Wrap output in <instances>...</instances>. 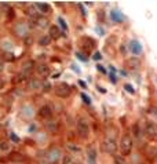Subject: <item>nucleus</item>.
Returning <instances> with one entry per match:
<instances>
[{"instance_id": "nucleus-1", "label": "nucleus", "mask_w": 157, "mask_h": 164, "mask_svg": "<svg viewBox=\"0 0 157 164\" xmlns=\"http://www.w3.org/2000/svg\"><path fill=\"white\" fill-rule=\"evenodd\" d=\"M118 145H120V150H121V153H123V156H127V154H130L131 150H132V145H134L132 138L128 134H124L123 137H121Z\"/></svg>"}, {"instance_id": "nucleus-2", "label": "nucleus", "mask_w": 157, "mask_h": 164, "mask_svg": "<svg viewBox=\"0 0 157 164\" xmlns=\"http://www.w3.org/2000/svg\"><path fill=\"white\" fill-rule=\"evenodd\" d=\"M102 150L108 154H116V150H117V142L114 138L112 137H106L102 142Z\"/></svg>"}, {"instance_id": "nucleus-3", "label": "nucleus", "mask_w": 157, "mask_h": 164, "mask_svg": "<svg viewBox=\"0 0 157 164\" xmlns=\"http://www.w3.org/2000/svg\"><path fill=\"white\" fill-rule=\"evenodd\" d=\"M76 128H77V134L81 138H87L90 135V124L85 119L79 117L76 121Z\"/></svg>"}, {"instance_id": "nucleus-4", "label": "nucleus", "mask_w": 157, "mask_h": 164, "mask_svg": "<svg viewBox=\"0 0 157 164\" xmlns=\"http://www.w3.org/2000/svg\"><path fill=\"white\" fill-rule=\"evenodd\" d=\"M70 92H72V88H70V86L66 84V83H59V84H57V87H55V94H57V96H59V98H66V96L70 95Z\"/></svg>"}, {"instance_id": "nucleus-5", "label": "nucleus", "mask_w": 157, "mask_h": 164, "mask_svg": "<svg viewBox=\"0 0 157 164\" xmlns=\"http://www.w3.org/2000/svg\"><path fill=\"white\" fill-rule=\"evenodd\" d=\"M61 157H62V152H61L59 148H51L47 152V160L53 164L61 162Z\"/></svg>"}, {"instance_id": "nucleus-6", "label": "nucleus", "mask_w": 157, "mask_h": 164, "mask_svg": "<svg viewBox=\"0 0 157 164\" xmlns=\"http://www.w3.org/2000/svg\"><path fill=\"white\" fill-rule=\"evenodd\" d=\"M145 134H146V137L152 138V139L153 138H157V124L150 120L145 121Z\"/></svg>"}, {"instance_id": "nucleus-7", "label": "nucleus", "mask_w": 157, "mask_h": 164, "mask_svg": "<svg viewBox=\"0 0 157 164\" xmlns=\"http://www.w3.org/2000/svg\"><path fill=\"white\" fill-rule=\"evenodd\" d=\"M41 87H43V82L39 77H29V80H28V88L29 90L37 91V90H41Z\"/></svg>"}, {"instance_id": "nucleus-8", "label": "nucleus", "mask_w": 157, "mask_h": 164, "mask_svg": "<svg viewBox=\"0 0 157 164\" xmlns=\"http://www.w3.org/2000/svg\"><path fill=\"white\" fill-rule=\"evenodd\" d=\"M36 69V63H35V61H26V62H24V65H22V69H21V73H24L25 76L29 77L30 73L33 72V70Z\"/></svg>"}, {"instance_id": "nucleus-9", "label": "nucleus", "mask_w": 157, "mask_h": 164, "mask_svg": "<svg viewBox=\"0 0 157 164\" xmlns=\"http://www.w3.org/2000/svg\"><path fill=\"white\" fill-rule=\"evenodd\" d=\"M85 154H87V160L90 164H95L97 162V149H95L92 145L87 146V150H85Z\"/></svg>"}, {"instance_id": "nucleus-10", "label": "nucleus", "mask_w": 157, "mask_h": 164, "mask_svg": "<svg viewBox=\"0 0 157 164\" xmlns=\"http://www.w3.org/2000/svg\"><path fill=\"white\" fill-rule=\"evenodd\" d=\"M39 116H40V117H43V119H50L51 116H53V108H51L48 104L40 106V109H39Z\"/></svg>"}, {"instance_id": "nucleus-11", "label": "nucleus", "mask_w": 157, "mask_h": 164, "mask_svg": "<svg viewBox=\"0 0 157 164\" xmlns=\"http://www.w3.org/2000/svg\"><path fill=\"white\" fill-rule=\"evenodd\" d=\"M35 70H36L37 75L40 77H47L50 75V66L47 63H39V65H36V69Z\"/></svg>"}, {"instance_id": "nucleus-12", "label": "nucleus", "mask_w": 157, "mask_h": 164, "mask_svg": "<svg viewBox=\"0 0 157 164\" xmlns=\"http://www.w3.org/2000/svg\"><path fill=\"white\" fill-rule=\"evenodd\" d=\"M126 66L128 68V69H132V70L139 69V66H141L139 58H138V57H131V58H128V59L126 61Z\"/></svg>"}, {"instance_id": "nucleus-13", "label": "nucleus", "mask_w": 157, "mask_h": 164, "mask_svg": "<svg viewBox=\"0 0 157 164\" xmlns=\"http://www.w3.org/2000/svg\"><path fill=\"white\" fill-rule=\"evenodd\" d=\"M33 22L36 24V26L40 29H46V28H48V25H50L48 18L44 17V15H40V17H37L36 19H33Z\"/></svg>"}, {"instance_id": "nucleus-14", "label": "nucleus", "mask_w": 157, "mask_h": 164, "mask_svg": "<svg viewBox=\"0 0 157 164\" xmlns=\"http://www.w3.org/2000/svg\"><path fill=\"white\" fill-rule=\"evenodd\" d=\"M130 50L134 55H139V54H142V44H141L138 40H131L130 41Z\"/></svg>"}, {"instance_id": "nucleus-15", "label": "nucleus", "mask_w": 157, "mask_h": 164, "mask_svg": "<svg viewBox=\"0 0 157 164\" xmlns=\"http://www.w3.org/2000/svg\"><path fill=\"white\" fill-rule=\"evenodd\" d=\"M48 36H50L51 40H53V39H59L62 36V30H61L57 25H51L48 28Z\"/></svg>"}, {"instance_id": "nucleus-16", "label": "nucleus", "mask_w": 157, "mask_h": 164, "mask_svg": "<svg viewBox=\"0 0 157 164\" xmlns=\"http://www.w3.org/2000/svg\"><path fill=\"white\" fill-rule=\"evenodd\" d=\"M35 7H36V10L39 11V14H47V12L51 11L50 4H47V3H36Z\"/></svg>"}, {"instance_id": "nucleus-17", "label": "nucleus", "mask_w": 157, "mask_h": 164, "mask_svg": "<svg viewBox=\"0 0 157 164\" xmlns=\"http://www.w3.org/2000/svg\"><path fill=\"white\" fill-rule=\"evenodd\" d=\"M44 125H46V130L50 131L51 134H55L58 131V123L55 120H48Z\"/></svg>"}, {"instance_id": "nucleus-18", "label": "nucleus", "mask_w": 157, "mask_h": 164, "mask_svg": "<svg viewBox=\"0 0 157 164\" xmlns=\"http://www.w3.org/2000/svg\"><path fill=\"white\" fill-rule=\"evenodd\" d=\"M26 14L29 15V17L32 19H36L37 17H40V14H39V11L36 10V7H35V4H32V6H28V8H26Z\"/></svg>"}, {"instance_id": "nucleus-19", "label": "nucleus", "mask_w": 157, "mask_h": 164, "mask_svg": "<svg viewBox=\"0 0 157 164\" xmlns=\"http://www.w3.org/2000/svg\"><path fill=\"white\" fill-rule=\"evenodd\" d=\"M15 30H17L18 36H21V37H24L28 35V26L25 24H18L17 28H15Z\"/></svg>"}, {"instance_id": "nucleus-20", "label": "nucleus", "mask_w": 157, "mask_h": 164, "mask_svg": "<svg viewBox=\"0 0 157 164\" xmlns=\"http://www.w3.org/2000/svg\"><path fill=\"white\" fill-rule=\"evenodd\" d=\"M50 43H51V39H50L48 35H43V36L39 37V46L47 47V46H50Z\"/></svg>"}, {"instance_id": "nucleus-21", "label": "nucleus", "mask_w": 157, "mask_h": 164, "mask_svg": "<svg viewBox=\"0 0 157 164\" xmlns=\"http://www.w3.org/2000/svg\"><path fill=\"white\" fill-rule=\"evenodd\" d=\"M132 135L136 138V139H139L141 137H142V133H141V127H139V124L135 123L132 125Z\"/></svg>"}, {"instance_id": "nucleus-22", "label": "nucleus", "mask_w": 157, "mask_h": 164, "mask_svg": "<svg viewBox=\"0 0 157 164\" xmlns=\"http://www.w3.org/2000/svg\"><path fill=\"white\" fill-rule=\"evenodd\" d=\"M10 150V142H7V141H0V152L6 153Z\"/></svg>"}, {"instance_id": "nucleus-23", "label": "nucleus", "mask_w": 157, "mask_h": 164, "mask_svg": "<svg viewBox=\"0 0 157 164\" xmlns=\"http://www.w3.org/2000/svg\"><path fill=\"white\" fill-rule=\"evenodd\" d=\"M62 164H75V160L70 154H66V156L62 157Z\"/></svg>"}, {"instance_id": "nucleus-24", "label": "nucleus", "mask_w": 157, "mask_h": 164, "mask_svg": "<svg viewBox=\"0 0 157 164\" xmlns=\"http://www.w3.org/2000/svg\"><path fill=\"white\" fill-rule=\"evenodd\" d=\"M114 164H126V160H124V157L123 156H114Z\"/></svg>"}, {"instance_id": "nucleus-25", "label": "nucleus", "mask_w": 157, "mask_h": 164, "mask_svg": "<svg viewBox=\"0 0 157 164\" xmlns=\"http://www.w3.org/2000/svg\"><path fill=\"white\" fill-rule=\"evenodd\" d=\"M112 17H113L114 21H121V19H123V17L120 15V12L116 11V10H113V11H112Z\"/></svg>"}, {"instance_id": "nucleus-26", "label": "nucleus", "mask_w": 157, "mask_h": 164, "mask_svg": "<svg viewBox=\"0 0 157 164\" xmlns=\"http://www.w3.org/2000/svg\"><path fill=\"white\" fill-rule=\"evenodd\" d=\"M26 79H28V76H25L24 73H21V72L18 73L17 76H15V80H17L18 83H21V82H25V80H26Z\"/></svg>"}, {"instance_id": "nucleus-27", "label": "nucleus", "mask_w": 157, "mask_h": 164, "mask_svg": "<svg viewBox=\"0 0 157 164\" xmlns=\"http://www.w3.org/2000/svg\"><path fill=\"white\" fill-rule=\"evenodd\" d=\"M68 148H69V150H72V152H76V153L80 152V149H79V148H77V146H75V145H72V143L68 145Z\"/></svg>"}, {"instance_id": "nucleus-28", "label": "nucleus", "mask_w": 157, "mask_h": 164, "mask_svg": "<svg viewBox=\"0 0 157 164\" xmlns=\"http://www.w3.org/2000/svg\"><path fill=\"white\" fill-rule=\"evenodd\" d=\"M58 22H59V24H61V26H62L63 28V30H68V26H66V24H65V21H63V19L62 18H58Z\"/></svg>"}, {"instance_id": "nucleus-29", "label": "nucleus", "mask_w": 157, "mask_h": 164, "mask_svg": "<svg viewBox=\"0 0 157 164\" xmlns=\"http://www.w3.org/2000/svg\"><path fill=\"white\" fill-rule=\"evenodd\" d=\"M41 88L44 90V91H50L51 90V84H48V83H43V87Z\"/></svg>"}, {"instance_id": "nucleus-30", "label": "nucleus", "mask_w": 157, "mask_h": 164, "mask_svg": "<svg viewBox=\"0 0 157 164\" xmlns=\"http://www.w3.org/2000/svg\"><path fill=\"white\" fill-rule=\"evenodd\" d=\"M124 88H126L128 92H131V94H134V88H132V87H131L130 84H126V86H124Z\"/></svg>"}, {"instance_id": "nucleus-31", "label": "nucleus", "mask_w": 157, "mask_h": 164, "mask_svg": "<svg viewBox=\"0 0 157 164\" xmlns=\"http://www.w3.org/2000/svg\"><path fill=\"white\" fill-rule=\"evenodd\" d=\"M81 98L84 99V102H85V104H90V98H88V96L85 95V94H81Z\"/></svg>"}, {"instance_id": "nucleus-32", "label": "nucleus", "mask_w": 157, "mask_h": 164, "mask_svg": "<svg viewBox=\"0 0 157 164\" xmlns=\"http://www.w3.org/2000/svg\"><path fill=\"white\" fill-rule=\"evenodd\" d=\"M4 70V61L0 58V72H3Z\"/></svg>"}, {"instance_id": "nucleus-33", "label": "nucleus", "mask_w": 157, "mask_h": 164, "mask_svg": "<svg viewBox=\"0 0 157 164\" xmlns=\"http://www.w3.org/2000/svg\"><path fill=\"white\" fill-rule=\"evenodd\" d=\"M150 110H152V113L155 115V116H157V108H156V106H153V108L150 109Z\"/></svg>"}, {"instance_id": "nucleus-34", "label": "nucleus", "mask_w": 157, "mask_h": 164, "mask_svg": "<svg viewBox=\"0 0 157 164\" xmlns=\"http://www.w3.org/2000/svg\"><path fill=\"white\" fill-rule=\"evenodd\" d=\"M39 164H53V163H50L48 160H41V162H39Z\"/></svg>"}, {"instance_id": "nucleus-35", "label": "nucleus", "mask_w": 157, "mask_h": 164, "mask_svg": "<svg viewBox=\"0 0 157 164\" xmlns=\"http://www.w3.org/2000/svg\"><path fill=\"white\" fill-rule=\"evenodd\" d=\"M94 59H101V54H99V53H95V55H94Z\"/></svg>"}, {"instance_id": "nucleus-36", "label": "nucleus", "mask_w": 157, "mask_h": 164, "mask_svg": "<svg viewBox=\"0 0 157 164\" xmlns=\"http://www.w3.org/2000/svg\"><path fill=\"white\" fill-rule=\"evenodd\" d=\"M3 86H4V82H3V79H2V77H0V90L3 88Z\"/></svg>"}, {"instance_id": "nucleus-37", "label": "nucleus", "mask_w": 157, "mask_h": 164, "mask_svg": "<svg viewBox=\"0 0 157 164\" xmlns=\"http://www.w3.org/2000/svg\"><path fill=\"white\" fill-rule=\"evenodd\" d=\"M0 18H2V12H0Z\"/></svg>"}]
</instances>
